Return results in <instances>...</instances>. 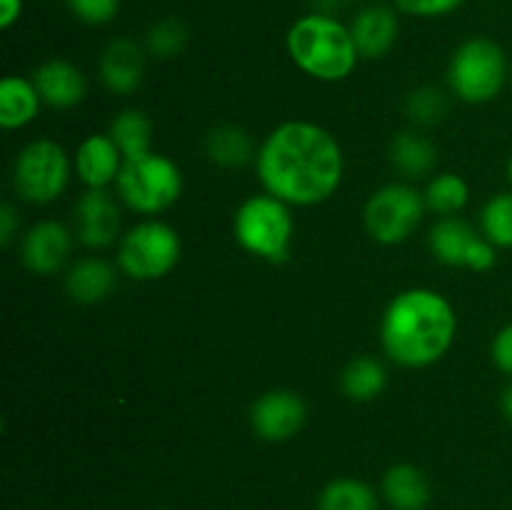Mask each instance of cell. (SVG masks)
Instances as JSON below:
<instances>
[{
  "label": "cell",
  "instance_id": "obj_13",
  "mask_svg": "<svg viewBox=\"0 0 512 510\" xmlns=\"http://www.w3.org/2000/svg\"><path fill=\"white\" fill-rule=\"evenodd\" d=\"M73 250V235L58 220H43L25 233L20 245L23 265L35 275H55Z\"/></svg>",
  "mask_w": 512,
  "mask_h": 510
},
{
  "label": "cell",
  "instance_id": "obj_14",
  "mask_svg": "<svg viewBox=\"0 0 512 510\" xmlns=\"http://www.w3.org/2000/svg\"><path fill=\"white\" fill-rule=\"evenodd\" d=\"M100 80L115 95H130L143 83L145 50L135 40L118 38L100 55Z\"/></svg>",
  "mask_w": 512,
  "mask_h": 510
},
{
  "label": "cell",
  "instance_id": "obj_31",
  "mask_svg": "<svg viewBox=\"0 0 512 510\" xmlns=\"http://www.w3.org/2000/svg\"><path fill=\"white\" fill-rule=\"evenodd\" d=\"M403 13L420 15V18H440L463 5V0H395Z\"/></svg>",
  "mask_w": 512,
  "mask_h": 510
},
{
  "label": "cell",
  "instance_id": "obj_27",
  "mask_svg": "<svg viewBox=\"0 0 512 510\" xmlns=\"http://www.w3.org/2000/svg\"><path fill=\"white\" fill-rule=\"evenodd\" d=\"M483 235L495 248H512V193H498L483 205L480 213Z\"/></svg>",
  "mask_w": 512,
  "mask_h": 510
},
{
  "label": "cell",
  "instance_id": "obj_29",
  "mask_svg": "<svg viewBox=\"0 0 512 510\" xmlns=\"http://www.w3.org/2000/svg\"><path fill=\"white\" fill-rule=\"evenodd\" d=\"M405 110H408L410 120L415 125L430 128V125H438L445 120V115H448V98H445L443 90L433 88V85H423V88H415L408 95Z\"/></svg>",
  "mask_w": 512,
  "mask_h": 510
},
{
  "label": "cell",
  "instance_id": "obj_7",
  "mask_svg": "<svg viewBox=\"0 0 512 510\" xmlns=\"http://www.w3.org/2000/svg\"><path fill=\"white\" fill-rule=\"evenodd\" d=\"M180 250L183 243L175 228L160 220H145L120 238L118 265L130 280L148 283L165 278L178 265Z\"/></svg>",
  "mask_w": 512,
  "mask_h": 510
},
{
  "label": "cell",
  "instance_id": "obj_34",
  "mask_svg": "<svg viewBox=\"0 0 512 510\" xmlns=\"http://www.w3.org/2000/svg\"><path fill=\"white\" fill-rule=\"evenodd\" d=\"M23 13V0H0V28H10Z\"/></svg>",
  "mask_w": 512,
  "mask_h": 510
},
{
  "label": "cell",
  "instance_id": "obj_32",
  "mask_svg": "<svg viewBox=\"0 0 512 510\" xmlns=\"http://www.w3.org/2000/svg\"><path fill=\"white\" fill-rule=\"evenodd\" d=\"M490 358H493L495 368L500 373L512 375V323L505 325L503 330H498V335L493 338V345H490Z\"/></svg>",
  "mask_w": 512,
  "mask_h": 510
},
{
  "label": "cell",
  "instance_id": "obj_1",
  "mask_svg": "<svg viewBox=\"0 0 512 510\" xmlns=\"http://www.w3.org/2000/svg\"><path fill=\"white\" fill-rule=\"evenodd\" d=\"M255 168L265 193L288 205H318L343 180V150L325 128L305 120L278 125L260 145Z\"/></svg>",
  "mask_w": 512,
  "mask_h": 510
},
{
  "label": "cell",
  "instance_id": "obj_15",
  "mask_svg": "<svg viewBox=\"0 0 512 510\" xmlns=\"http://www.w3.org/2000/svg\"><path fill=\"white\" fill-rule=\"evenodd\" d=\"M40 100L55 110L75 108L85 98V75L63 58L45 60L33 73Z\"/></svg>",
  "mask_w": 512,
  "mask_h": 510
},
{
  "label": "cell",
  "instance_id": "obj_6",
  "mask_svg": "<svg viewBox=\"0 0 512 510\" xmlns=\"http://www.w3.org/2000/svg\"><path fill=\"white\" fill-rule=\"evenodd\" d=\"M510 78L505 50L490 38H470L453 53L448 65V85L470 105L490 103Z\"/></svg>",
  "mask_w": 512,
  "mask_h": 510
},
{
  "label": "cell",
  "instance_id": "obj_18",
  "mask_svg": "<svg viewBox=\"0 0 512 510\" xmlns=\"http://www.w3.org/2000/svg\"><path fill=\"white\" fill-rule=\"evenodd\" d=\"M380 488L393 510H425L433 498L428 475L410 463H398L385 470Z\"/></svg>",
  "mask_w": 512,
  "mask_h": 510
},
{
  "label": "cell",
  "instance_id": "obj_11",
  "mask_svg": "<svg viewBox=\"0 0 512 510\" xmlns=\"http://www.w3.org/2000/svg\"><path fill=\"white\" fill-rule=\"evenodd\" d=\"M308 405L295 390H268L250 408V428L260 440L285 443L303 430Z\"/></svg>",
  "mask_w": 512,
  "mask_h": 510
},
{
  "label": "cell",
  "instance_id": "obj_28",
  "mask_svg": "<svg viewBox=\"0 0 512 510\" xmlns=\"http://www.w3.org/2000/svg\"><path fill=\"white\" fill-rule=\"evenodd\" d=\"M188 38H190L188 25H185L183 20L163 18L148 30V38H145V50H148L150 55H155V58L168 60V58H175V55L183 53L185 45H188Z\"/></svg>",
  "mask_w": 512,
  "mask_h": 510
},
{
  "label": "cell",
  "instance_id": "obj_26",
  "mask_svg": "<svg viewBox=\"0 0 512 510\" xmlns=\"http://www.w3.org/2000/svg\"><path fill=\"white\" fill-rule=\"evenodd\" d=\"M425 205H428L433 213L440 215H455L468 205L470 188L458 173H438L425 188Z\"/></svg>",
  "mask_w": 512,
  "mask_h": 510
},
{
  "label": "cell",
  "instance_id": "obj_16",
  "mask_svg": "<svg viewBox=\"0 0 512 510\" xmlns=\"http://www.w3.org/2000/svg\"><path fill=\"white\" fill-rule=\"evenodd\" d=\"M398 15L393 8H385V5H370L363 8L355 15L353 25H350V33H353L355 48H358L360 58H383L390 53V48L398 40Z\"/></svg>",
  "mask_w": 512,
  "mask_h": 510
},
{
  "label": "cell",
  "instance_id": "obj_4",
  "mask_svg": "<svg viewBox=\"0 0 512 510\" xmlns=\"http://www.w3.org/2000/svg\"><path fill=\"white\" fill-rule=\"evenodd\" d=\"M293 230L290 205L270 193L250 195L235 210L233 233L238 245L268 263H285L290 258Z\"/></svg>",
  "mask_w": 512,
  "mask_h": 510
},
{
  "label": "cell",
  "instance_id": "obj_17",
  "mask_svg": "<svg viewBox=\"0 0 512 510\" xmlns=\"http://www.w3.org/2000/svg\"><path fill=\"white\" fill-rule=\"evenodd\" d=\"M123 153L110 135H88L75 153V173L88 188H105L118 180Z\"/></svg>",
  "mask_w": 512,
  "mask_h": 510
},
{
  "label": "cell",
  "instance_id": "obj_25",
  "mask_svg": "<svg viewBox=\"0 0 512 510\" xmlns=\"http://www.w3.org/2000/svg\"><path fill=\"white\" fill-rule=\"evenodd\" d=\"M110 138L120 148L123 158H140V155L150 153V138H153V125L143 110H123L115 115L110 123Z\"/></svg>",
  "mask_w": 512,
  "mask_h": 510
},
{
  "label": "cell",
  "instance_id": "obj_9",
  "mask_svg": "<svg viewBox=\"0 0 512 510\" xmlns=\"http://www.w3.org/2000/svg\"><path fill=\"white\" fill-rule=\"evenodd\" d=\"M425 195L408 183H390L375 190L365 203V230L380 245L405 243L420 228L425 215Z\"/></svg>",
  "mask_w": 512,
  "mask_h": 510
},
{
  "label": "cell",
  "instance_id": "obj_35",
  "mask_svg": "<svg viewBox=\"0 0 512 510\" xmlns=\"http://www.w3.org/2000/svg\"><path fill=\"white\" fill-rule=\"evenodd\" d=\"M500 405H503V415H505V418H508V423H512V385H508V388H505Z\"/></svg>",
  "mask_w": 512,
  "mask_h": 510
},
{
  "label": "cell",
  "instance_id": "obj_33",
  "mask_svg": "<svg viewBox=\"0 0 512 510\" xmlns=\"http://www.w3.org/2000/svg\"><path fill=\"white\" fill-rule=\"evenodd\" d=\"M15 228H18V213H15V208L10 203L0 205V243L10 245Z\"/></svg>",
  "mask_w": 512,
  "mask_h": 510
},
{
  "label": "cell",
  "instance_id": "obj_23",
  "mask_svg": "<svg viewBox=\"0 0 512 510\" xmlns=\"http://www.w3.org/2000/svg\"><path fill=\"white\" fill-rule=\"evenodd\" d=\"M385 385H388L385 365L373 355L353 358L340 375V388H343L345 398L355 400V403H370L383 393Z\"/></svg>",
  "mask_w": 512,
  "mask_h": 510
},
{
  "label": "cell",
  "instance_id": "obj_3",
  "mask_svg": "<svg viewBox=\"0 0 512 510\" xmlns=\"http://www.w3.org/2000/svg\"><path fill=\"white\" fill-rule=\"evenodd\" d=\"M285 43L293 63L323 83L348 78L360 58L350 28L325 13H310L295 20Z\"/></svg>",
  "mask_w": 512,
  "mask_h": 510
},
{
  "label": "cell",
  "instance_id": "obj_22",
  "mask_svg": "<svg viewBox=\"0 0 512 510\" xmlns=\"http://www.w3.org/2000/svg\"><path fill=\"white\" fill-rule=\"evenodd\" d=\"M205 153H208L210 163L220 165V168H240V165L253 160L255 148L253 138L240 125H215L208 135H205Z\"/></svg>",
  "mask_w": 512,
  "mask_h": 510
},
{
  "label": "cell",
  "instance_id": "obj_10",
  "mask_svg": "<svg viewBox=\"0 0 512 510\" xmlns=\"http://www.w3.org/2000/svg\"><path fill=\"white\" fill-rule=\"evenodd\" d=\"M428 245L430 253L440 263L450 265V268H468L475 270V273H488L498 263L495 245L485 235H480L473 225L455 218V215L440 218L433 225L428 235Z\"/></svg>",
  "mask_w": 512,
  "mask_h": 510
},
{
  "label": "cell",
  "instance_id": "obj_5",
  "mask_svg": "<svg viewBox=\"0 0 512 510\" xmlns=\"http://www.w3.org/2000/svg\"><path fill=\"white\" fill-rule=\"evenodd\" d=\"M115 188L130 210L140 215H158L175 205L183 193V173L168 155L150 150L140 158L123 160Z\"/></svg>",
  "mask_w": 512,
  "mask_h": 510
},
{
  "label": "cell",
  "instance_id": "obj_21",
  "mask_svg": "<svg viewBox=\"0 0 512 510\" xmlns=\"http://www.w3.org/2000/svg\"><path fill=\"white\" fill-rule=\"evenodd\" d=\"M40 95L33 80L8 75L0 83V125L5 130H18L33 123L40 110Z\"/></svg>",
  "mask_w": 512,
  "mask_h": 510
},
{
  "label": "cell",
  "instance_id": "obj_19",
  "mask_svg": "<svg viewBox=\"0 0 512 510\" xmlns=\"http://www.w3.org/2000/svg\"><path fill=\"white\" fill-rule=\"evenodd\" d=\"M65 290L80 305H95L115 290V270L100 258H80L65 275Z\"/></svg>",
  "mask_w": 512,
  "mask_h": 510
},
{
  "label": "cell",
  "instance_id": "obj_24",
  "mask_svg": "<svg viewBox=\"0 0 512 510\" xmlns=\"http://www.w3.org/2000/svg\"><path fill=\"white\" fill-rule=\"evenodd\" d=\"M318 510H378V495L365 480L335 478L320 490Z\"/></svg>",
  "mask_w": 512,
  "mask_h": 510
},
{
  "label": "cell",
  "instance_id": "obj_8",
  "mask_svg": "<svg viewBox=\"0 0 512 510\" xmlns=\"http://www.w3.org/2000/svg\"><path fill=\"white\" fill-rule=\"evenodd\" d=\"M70 163L55 140L40 138L25 145L13 165V188L25 203L48 205L68 188Z\"/></svg>",
  "mask_w": 512,
  "mask_h": 510
},
{
  "label": "cell",
  "instance_id": "obj_37",
  "mask_svg": "<svg viewBox=\"0 0 512 510\" xmlns=\"http://www.w3.org/2000/svg\"><path fill=\"white\" fill-rule=\"evenodd\" d=\"M510 78H512V65H510Z\"/></svg>",
  "mask_w": 512,
  "mask_h": 510
},
{
  "label": "cell",
  "instance_id": "obj_30",
  "mask_svg": "<svg viewBox=\"0 0 512 510\" xmlns=\"http://www.w3.org/2000/svg\"><path fill=\"white\" fill-rule=\"evenodd\" d=\"M70 13L88 25H105L118 15L120 0H65Z\"/></svg>",
  "mask_w": 512,
  "mask_h": 510
},
{
  "label": "cell",
  "instance_id": "obj_20",
  "mask_svg": "<svg viewBox=\"0 0 512 510\" xmlns=\"http://www.w3.org/2000/svg\"><path fill=\"white\" fill-rule=\"evenodd\" d=\"M390 163L400 175L410 180L428 178L438 165V150L425 135L415 130L398 133L390 143Z\"/></svg>",
  "mask_w": 512,
  "mask_h": 510
},
{
  "label": "cell",
  "instance_id": "obj_36",
  "mask_svg": "<svg viewBox=\"0 0 512 510\" xmlns=\"http://www.w3.org/2000/svg\"><path fill=\"white\" fill-rule=\"evenodd\" d=\"M508 178H510V185H512V158H510V163H508Z\"/></svg>",
  "mask_w": 512,
  "mask_h": 510
},
{
  "label": "cell",
  "instance_id": "obj_12",
  "mask_svg": "<svg viewBox=\"0 0 512 510\" xmlns=\"http://www.w3.org/2000/svg\"><path fill=\"white\" fill-rule=\"evenodd\" d=\"M75 220V238L85 248H105L113 243L120 233V208L105 188H88V193L80 195L73 210Z\"/></svg>",
  "mask_w": 512,
  "mask_h": 510
},
{
  "label": "cell",
  "instance_id": "obj_2",
  "mask_svg": "<svg viewBox=\"0 0 512 510\" xmlns=\"http://www.w3.org/2000/svg\"><path fill=\"white\" fill-rule=\"evenodd\" d=\"M458 330L453 305L430 288L395 295L380 318L385 355L403 368H428L450 350Z\"/></svg>",
  "mask_w": 512,
  "mask_h": 510
}]
</instances>
